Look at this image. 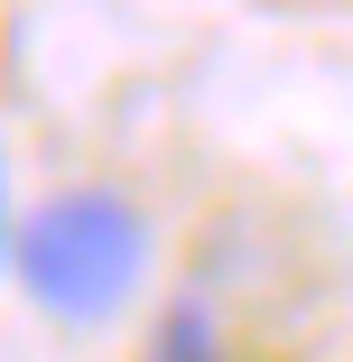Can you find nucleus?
<instances>
[{
    "instance_id": "f257e3e1",
    "label": "nucleus",
    "mask_w": 353,
    "mask_h": 362,
    "mask_svg": "<svg viewBox=\"0 0 353 362\" xmlns=\"http://www.w3.org/2000/svg\"><path fill=\"white\" fill-rule=\"evenodd\" d=\"M10 260H19V288L56 325H103L130 307L139 269H149V223L112 186H65L10 233Z\"/></svg>"
},
{
    "instance_id": "f03ea898",
    "label": "nucleus",
    "mask_w": 353,
    "mask_h": 362,
    "mask_svg": "<svg viewBox=\"0 0 353 362\" xmlns=\"http://www.w3.org/2000/svg\"><path fill=\"white\" fill-rule=\"evenodd\" d=\"M149 362H224V334H214V316H204L195 298H177V307L158 316V334H149Z\"/></svg>"
},
{
    "instance_id": "7ed1b4c3",
    "label": "nucleus",
    "mask_w": 353,
    "mask_h": 362,
    "mask_svg": "<svg viewBox=\"0 0 353 362\" xmlns=\"http://www.w3.org/2000/svg\"><path fill=\"white\" fill-rule=\"evenodd\" d=\"M0 251H10V168H0Z\"/></svg>"
}]
</instances>
